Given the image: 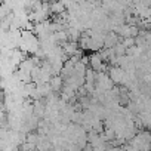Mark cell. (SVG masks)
<instances>
[{
  "instance_id": "obj_3",
  "label": "cell",
  "mask_w": 151,
  "mask_h": 151,
  "mask_svg": "<svg viewBox=\"0 0 151 151\" xmlns=\"http://www.w3.org/2000/svg\"><path fill=\"white\" fill-rule=\"evenodd\" d=\"M119 34H116L114 31L107 33L105 36V42H104V49H114L119 45Z\"/></svg>"
},
{
  "instance_id": "obj_4",
  "label": "cell",
  "mask_w": 151,
  "mask_h": 151,
  "mask_svg": "<svg viewBox=\"0 0 151 151\" xmlns=\"http://www.w3.org/2000/svg\"><path fill=\"white\" fill-rule=\"evenodd\" d=\"M49 85H50V88H52L53 92H59L61 89H64V79L59 77V76H55V77L50 80Z\"/></svg>"
},
{
  "instance_id": "obj_2",
  "label": "cell",
  "mask_w": 151,
  "mask_h": 151,
  "mask_svg": "<svg viewBox=\"0 0 151 151\" xmlns=\"http://www.w3.org/2000/svg\"><path fill=\"white\" fill-rule=\"evenodd\" d=\"M89 65L95 73H104V70H105V62L102 61L99 53H93L89 56Z\"/></svg>"
},
{
  "instance_id": "obj_1",
  "label": "cell",
  "mask_w": 151,
  "mask_h": 151,
  "mask_svg": "<svg viewBox=\"0 0 151 151\" xmlns=\"http://www.w3.org/2000/svg\"><path fill=\"white\" fill-rule=\"evenodd\" d=\"M108 76L110 79L113 80L114 85H123L124 80H126V71L120 67H110V71H108Z\"/></svg>"
}]
</instances>
